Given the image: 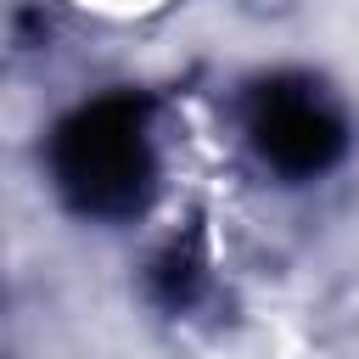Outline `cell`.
Instances as JSON below:
<instances>
[{"instance_id":"1","label":"cell","mask_w":359,"mask_h":359,"mask_svg":"<svg viewBox=\"0 0 359 359\" xmlns=\"http://www.w3.org/2000/svg\"><path fill=\"white\" fill-rule=\"evenodd\" d=\"M50 174L67 208L90 219H123L151 191V140H146V107L135 95H101L84 101L56 123L50 140Z\"/></svg>"},{"instance_id":"2","label":"cell","mask_w":359,"mask_h":359,"mask_svg":"<svg viewBox=\"0 0 359 359\" xmlns=\"http://www.w3.org/2000/svg\"><path fill=\"white\" fill-rule=\"evenodd\" d=\"M247 135L258 157L286 180H314L342 157V118L303 79H269L252 90Z\"/></svg>"}]
</instances>
